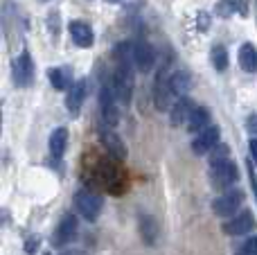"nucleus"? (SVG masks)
<instances>
[{
	"label": "nucleus",
	"instance_id": "1",
	"mask_svg": "<svg viewBox=\"0 0 257 255\" xmlns=\"http://www.w3.org/2000/svg\"><path fill=\"white\" fill-rule=\"evenodd\" d=\"M237 181H239V170H237V165L230 161V158L219 163V165L210 167V183H212V188L219 190V192L230 190Z\"/></svg>",
	"mask_w": 257,
	"mask_h": 255
},
{
	"label": "nucleus",
	"instance_id": "20",
	"mask_svg": "<svg viewBox=\"0 0 257 255\" xmlns=\"http://www.w3.org/2000/svg\"><path fill=\"white\" fill-rule=\"evenodd\" d=\"M210 59H212V66L217 68L219 72H223L228 68V52L223 45H214L212 52H210Z\"/></svg>",
	"mask_w": 257,
	"mask_h": 255
},
{
	"label": "nucleus",
	"instance_id": "10",
	"mask_svg": "<svg viewBox=\"0 0 257 255\" xmlns=\"http://www.w3.org/2000/svg\"><path fill=\"white\" fill-rule=\"evenodd\" d=\"M133 61L140 72H149L156 66V50L147 41H136L133 43Z\"/></svg>",
	"mask_w": 257,
	"mask_h": 255
},
{
	"label": "nucleus",
	"instance_id": "21",
	"mask_svg": "<svg viewBox=\"0 0 257 255\" xmlns=\"http://www.w3.org/2000/svg\"><path fill=\"white\" fill-rule=\"evenodd\" d=\"M102 122L106 129H115L117 122H120V106L113 104V106H106L102 108Z\"/></svg>",
	"mask_w": 257,
	"mask_h": 255
},
{
	"label": "nucleus",
	"instance_id": "23",
	"mask_svg": "<svg viewBox=\"0 0 257 255\" xmlns=\"http://www.w3.org/2000/svg\"><path fill=\"white\" fill-rule=\"evenodd\" d=\"M235 255H257V235L255 237H250L248 242H244L239 248H237Z\"/></svg>",
	"mask_w": 257,
	"mask_h": 255
},
{
	"label": "nucleus",
	"instance_id": "24",
	"mask_svg": "<svg viewBox=\"0 0 257 255\" xmlns=\"http://www.w3.org/2000/svg\"><path fill=\"white\" fill-rule=\"evenodd\" d=\"M39 244H41V237H39V235L30 237V239L25 242V253H27V255H34L36 251H39Z\"/></svg>",
	"mask_w": 257,
	"mask_h": 255
},
{
	"label": "nucleus",
	"instance_id": "5",
	"mask_svg": "<svg viewBox=\"0 0 257 255\" xmlns=\"http://www.w3.org/2000/svg\"><path fill=\"white\" fill-rule=\"evenodd\" d=\"M77 233H79V224H77V217H75V215H66L61 221H59L57 228H54L52 244H54L57 248L70 246V244L77 239Z\"/></svg>",
	"mask_w": 257,
	"mask_h": 255
},
{
	"label": "nucleus",
	"instance_id": "2",
	"mask_svg": "<svg viewBox=\"0 0 257 255\" xmlns=\"http://www.w3.org/2000/svg\"><path fill=\"white\" fill-rule=\"evenodd\" d=\"M75 208L79 210V215L84 217L86 221H97L99 215H102L104 199H102V194H97V192L81 190V192L75 194Z\"/></svg>",
	"mask_w": 257,
	"mask_h": 255
},
{
	"label": "nucleus",
	"instance_id": "27",
	"mask_svg": "<svg viewBox=\"0 0 257 255\" xmlns=\"http://www.w3.org/2000/svg\"><path fill=\"white\" fill-rule=\"evenodd\" d=\"M250 154H253V163L257 165V140H250Z\"/></svg>",
	"mask_w": 257,
	"mask_h": 255
},
{
	"label": "nucleus",
	"instance_id": "22",
	"mask_svg": "<svg viewBox=\"0 0 257 255\" xmlns=\"http://www.w3.org/2000/svg\"><path fill=\"white\" fill-rule=\"evenodd\" d=\"M228 158H230V147H228V145H221V143H219L217 147L210 152V167H212V165H219V163L228 161Z\"/></svg>",
	"mask_w": 257,
	"mask_h": 255
},
{
	"label": "nucleus",
	"instance_id": "18",
	"mask_svg": "<svg viewBox=\"0 0 257 255\" xmlns=\"http://www.w3.org/2000/svg\"><path fill=\"white\" fill-rule=\"evenodd\" d=\"M48 79L57 90H68L72 86V72L68 68H52L48 70Z\"/></svg>",
	"mask_w": 257,
	"mask_h": 255
},
{
	"label": "nucleus",
	"instance_id": "13",
	"mask_svg": "<svg viewBox=\"0 0 257 255\" xmlns=\"http://www.w3.org/2000/svg\"><path fill=\"white\" fill-rule=\"evenodd\" d=\"M102 143H104V147H106V152H108V156L111 158H115V161H124L126 158V145L122 143V138L115 134V131H104L102 134Z\"/></svg>",
	"mask_w": 257,
	"mask_h": 255
},
{
	"label": "nucleus",
	"instance_id": "15",
	"mask_svg": "<svg viewBox=\"0 0 257 255\" xmlns=\"http://www.w3.org/2000/svg\"><path fill=\"white\" fill-rule=\"evenodd\" d=\"M68 129L66 126H59V129L52 131V136H50V154H52L54 158H61L63 154H66V147H68Z\"/></svg>",
	"mask_w": 257,
	"mask_h": 255
},
{
	"label": "nucleus",
	"instance_id": "6",
	"mask_svg": "<svg viewBox=\"0 0 257 255\" xmlns=\"http://www.w3.org/2000/svg\"><path fill=\"white\" fill-rule=\"evenodd\" d=\"M176 95L169 88V75L165 70H160V75L156 77V86H154V102L158 111H169L176 102Z\"/></svg>",
	"mask_w": 257,
	"mask_h": 255
},
{
	"label": "nucleus",
	"instance_id": "19",
	"mask_svg": "<svg viewBox=\"0 0 257 255\" xmlns=\"http://www.w3.org/2000/svg\"><path fill=\"white\" fill-rule=\"evenodd\" d=\"M140 233H142V237H145V242L149 244V246L156 242V237H158V224H156L154 217H149V215L140 217Z\"/></svg>",
	"mask_w": 257,
	"mask_h": 255
},
{
	"label": "nucleus",
	"instance_id": "25",
	"mask_svg": "<svg viewBox=\"0 0 257 255\" xmlns=\"http://www.w3.org/2000/svg\"><path fill=\"white\" fill-rule=\"evenodd\" d=\"M246 129H248L250 134H257V113L248 115V120H246Z\"/></svg>",
	"mask_w": 257,
	"mask_h": 255
},
{
	"label": "nucleus",
	"instance_id": "8",
	"mask_svg": "<svg viewBox=\"0 0 257 255\" xmlns=\"http://www.w3.org/2000/svg\"><path fill=\"white\" fill-rule=\"evenodd\" d=\"M257 221L253 217V212L250 210H244L239 212V215H235L230 221H226L223 224V233L230 235V237H237V235H248L250 230H255Z\"/></svg>",
	"mask_w": 257,
	"mask_h": 255
},
{
	"label": "nucleus",
	"instance_id": "16",
	"mask_svg": "<svg viewBox=\"0 0 257 255\" xmlns=\"http://www.w3.org/2000/svg\"><path fill=\"white\" fill-rule=\"evenodd\" d=\"M210 120H212V113H210V108L196 106L194 113H192V117H190V122H187V129H190L192 134H199V131L208 129Z\"/></svg>",
	"mask_w": 257,
	"mask_h": 255
},
{
	"label": "nucleus",
	"instance_id": "11",
	"mask_svg": "<svg viewBox=\"0 0 257 255\" xmlns=\"http://www.w3.org/2000/svg\"><path fill=\"white\" fill-rule=\"evenodd\" d=\"M196 104L194 99H190L185 95V97H178L176 102H174V106L169 108V122H172V126H181V124H187L192 117V113H194Z\"/></svg>",
	"mask_w": 257,
	"mask_h": 255
},
{
	"label": "nucleus",
	"instance_id": "3",
	"mask_svg": "<svg viewBox=\"0 0 257 255\" xmlns=\"http://www.w3.org/2000/svg\"><path fill=\"white\" fill-rule=\"evenodd\" d=\"M244 199H246L244 190L230 188V190H226L223 194H219V197L212 201V212L217 217H232V215H237V210L241 208Z\"/></svg>",
	"mask_w": 257,
	"mask_h": 255
},
{
	"label": "nucleus",
	"instance_id": "7",
	"mask_svg": "<svg viewBox=\"0 0 257 255\" xmlns=\"http://www.w3.org/2000/svg\"><path fill=\"white\" fill-rule=\"evenodd\" d=\"M219 138H221V129L219 126H208V129L199 131L196 138L192 140V152L196 156H205V154H210L219 145Z\"/></svg>",
	"mask_w": 257,
	"mask_h": 255
},
{
	"label": "nucleus",
	"instance_id": "14",
	"mask_svg": "<svg viewBox=\"0 0 257 255\" xmlns=\"http://www.w3.org/2000/svg\"><path fill=\"white\" fill-rule=\"evenodd\" d=\"M169 88H172V93L176 95V97H185V95L190 93V88H192L190 72H185V70L172 72V75H169Z\"/></svg>",
	"mask_w": 257,
	"mask_h": 255
},
{
	"label": "nucleus",
	"instance_id": "26",
	"mask_svg": "<svg viewBox=\"0 0 257 255\" xmlns=\"http://www.w3.org/2000/svg\"><path fill=\"white\" fill-rule=\"evenodd\" d=\"M248 179H250V185H253V192H255V199H257V176L253 172V165H248Z\"/></svg>",
	"mask_w": 257,
	"mask_h": 255
},
{
	"label": "nucleus",
	"instance_id": "4",
	"mask_svg": "<svg viewBox=\"0 0 257 255\" xmlns=\"http://www.w3.org/2000/svg\"><path fill=\"white\" fill-rule=\"evenodd\" d=\"M12 77L18 88H27L34 81V61H32V54L27 50H23L12 61Z\"/></svg>",
	"mask_w": 257,
	"mask_h": 255
},
{
	"label": "nucleus",
	"instance_id": "28",
	"mask_svg": "<svg viewBox=\"0 0 257 255\" xmlns=\"http://www.w3.org/2000/svg\"><path fill=\"white\" fill-rule=\"evenodd\" d=\"M45 255H50V253H45Z\"/></svg>",
	"mask_w": 257,
	"mask_h": 255
},
{
	"label": "nucleus",
	"instance_id": "9",
	"mask_svg": "<svg viewBox=\"0 0 257 255\" xmlns=\"http://www.w3.org/2000/svg\"><path fill=\"white\" fill-rule=\"evenodd\" d=\"M86 95H88V81L86 79H79L68 88V97H66V108L72 117L79 115L81 111V104L86 102Z\"/></svg>",
	"mask_w": 257,
	"mask_h": 255
},
{
	"label": "nucleus",
	"instance_id": "12",
	"mask_svg": "<svg viewBox=\"0 0 257 255\" xmlns=\"http://www.w3.org/2000/svg\"><path fill=\"white\" fill-rule=\"evenodd\" d=\"M68 30H70V36H72V41H75V45H79V48H90V45L95 43L93 27H90L88 23H84V21H72Z\"/></svg>",
	"mask_w": 257,
	"mask_h": 255
},
{
	"label": "nucleus",
	"instance_id": "17",
	"mask_svg": "<svg viewBox=\"0 0 257 255\" xmlns=\"http://www.w3.org/2000/svg\"><path fill=\"white\" fill-rule=\"evenodd\" d=\"M237 59H239L241 70H246V72H255L257 70V50H255L253 43H244V45H241Z\"/></svg>",
	"mask_w": 257,
	"mask_h": 255
}]
</instances>
